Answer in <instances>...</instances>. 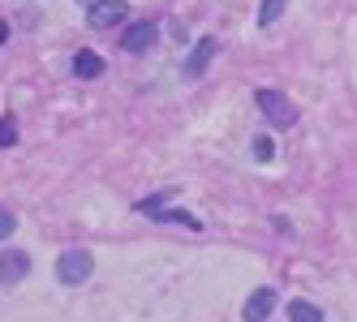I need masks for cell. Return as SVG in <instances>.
<instances>
[{
  "instance_id": "obj_1",
  "label": "cell",
  "mask_w": 357,
  "mask_h": 322,
  "mask_svg": "<svg viewBox=\"0 0 357 322\" xmlns=\"http://www.w3.org/2000/svg\"><path fill=\"white\" fill-rule=\"evenodd\" d=\"M254 104H259V112L271 120L275 129H293V125H297V108H293V99H289L284 90H271V86H263L259 95H254Z\"/></svg>"
},
{
  "instance_id": "obj_2",
  "label": "cell",
  "mask_w": 357,
  "mask_h": 322,
  "mask_svg": "<svg viewBox=\"0 0 357 322\" xmlns=\"http://www.w3.org/2000/svg\"><path fill=\"white\" fill-rule=\"evenodd\" d=\"M91 271H95V254L82 250V245H73V250H65V254L56 258V280H61L65 288L86 284V280H91Z\"/></svg>"
},
{
  "instance_id": "obj_3",
  "label": "cell",
  "mask_w": 357,
  "mask_h": 322,
  "mask_svg": "<svg viewBox=\"0 0 357 322\" xmlns=\"http://www.w3.org/2000/svg\"><path fill=\"white\" fill-rule=\"evenodd\" d=\"M275 305H280V292H275L271 284L254 288V292H250V301L241 305V322H267V318L275 314Z\"/></svg>"
},
{
  "instance_id": "obj_4",
  "label": "cell",
  "mask_w": 357,
  "mask_h": 322,
  "mask_svg": "<svg viewBox=\"0 0 357 322\" xmlns=\"http://www.w3.org/2000/svg\"><path fill=\"white\" fill-rule=\"evenodd\" d=\"M31 275V254L26 250H0V288H17Z\"/></svg>"
},
{
  "instance_id": "obj_5",
  "label": "cell",
  "mask_w": 357,
  "mask_h": 322,
  "mask_svg": "<svg viewBox=\"0 0 357 322\" xmlns=\"http://www.w3.org/2000/svg\"><path fill=\"white\" fill-rule=\"evenodd\" d=\"M125 17H130V5H125V0H99L95 9H86L91 31H112V26H121Z\"/></svg>"
},
{
  "instance_id": "obj_6",
  "label": "cell",
  "mask_w": 357,
  "mask_h": 322,
  "mask_svg": "<svg viewBox=\"0 0 357 322\" xmlns=\"http://www.w3.org/2000/svg\"><path fill=\"white\" fill-rule=\"evenodd\" d=\"M155 22H134V26H125V39H121V47L125 52H151V47H155Z\"/></svg>"
},
{
  "instance_id": "obj_7",
  "label": "cell",
  "mask_w": 357,
  "mask_h": 322,
  "mask_svg": "<svg viewBox=\"0 0 357 322\" xmlns=\"http://www.w3.org/2000/svg\"><path fill=\"white\" fill-rule=\"evenodd\" d=\"M215 52H220V39H211V35H207V39H198V43H194V52H190L185 65H181V73H185V78H198V73L215 61Z\"/></svg>"
},
{
  "instance_id": "obj_8",
  "label": "cell",
  "mask_w": 357,
  "mask_h": 322,
  "mask_svg": "<svg viewBox=\"0 0 357 322\" xmlns=\"http://www.w3.org/2000/svg\"><path fill=\"white\" fill-rule=\"evenodd\" d=\"M73 73H78V78H99V73H104V56L99 52H91V47H82L78 56H73Z\"/></svg>"
},
{
  "instance_id": "obj_9",
  "label": "cell",
  "mask_w": 357,
  "mask_h": 322,
  "mask_svg": "<svg viewBox=\"0 0 357 322\" xmlns=\"http://www.w3.org/2000/svg\"><path fill=\"white\" fill-rule=\"evenodd\" d=\"M289 322H323V309L314 301H293L289 305Z\"/></svg>"
},
{
  "instance_id": "obj_10",
  "label": "cell",
  "mask_w": 357,
  "mask_h": 322,
  "mask_svg": "<svg viewBox=\"0 0 357 322\" xmlns=\"http://www.w3.org/2000/svg\"><path fill=\"white\" fill-rule=\"evenodd\" d=\"M250 155H254V163H271L275 159V142L267 134H259V138H254V146H250Z\"/></svg>"
},
{
  "instance_id": "obj_11",
  "label": "cell",
  "mask_w": 357,
  "mask_h": 322,
  "mask_svg": "<svg viewBox=\"0 0 357 322\" xmlns=\"http://www.w3.org/2000/svg\"><path fill=\"white\" fill-rule=\"evenodd\" d=\"M284 5H289V0H263V9H259V26H271V22L284 13Z\"/></svg>"
},
{
  "instance_id": "obj_12",
  "label": "cell",
  "mask_w": 357,
  "mask_h": 322,
  "mask_svg": "<svg viewBox=\"0 0 357 322\" xmlns=\"http://www.w3.org/2000/svg\"><path fill=\"white\" fill-rule=\"evenodd\" d=\"M0 146H17V116H0Z\"/></svg>"
},
{
  "instance_id": "obj_13",
  "label": "cell",
  "mask_w": 357,
  "mask_h": 322,
  "mask_svg": "<svg viewBox=\"0 0 357 322\" xmlns=\"http://www.w3.org/2000/svg\"><path fill=\"white\" fill-rule=\"evenodd\" d=\"M13 228H17L13 211H5V207H0V241H9V236H13Z\"/></svg>"
},
{
  "instance_id": "obj_14",
  "label": "cell",
  "mask_w": 357,
  "mask_h": 322,
  "mask_svg": "<svg viewBox=\"0 0 357 322\" xmlns=\"http://www.w3.org/2000/svg\"><path fill=\"white\" fill-rule=\"evenodd\" d=\"M9 39V22H0V43H5Z\"/></svg>"
},
{
  "instance_id": "obj_15",
  "label": "cell",
  "mask_w": 357,
  "mask_h": 322,
  "mask_svg": "<svg viewBox=\"0 0 357 322\" xmlns=\"http://www.w3.org/2000/svg\"><path fill=\"white\" fill-rule=\"evenodd\" d=\"M78 5H86V9H95V5H99V0H78Z\"/></svg>"
}]
</instances>
